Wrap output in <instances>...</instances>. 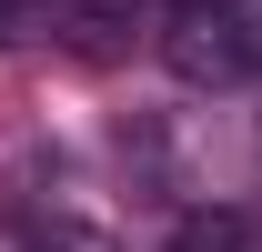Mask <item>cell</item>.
Segmentation results:
<instances>
[{"instance_id": "cell-1", "label": "cell", "mask_w": 262, "mask_h": 252, "mask_svg": "<svg viewBox=\"0 0 262 252\" xmlns=\"http://www.w3.org/2000/svg\"><path fill=\"white\" fill-rule=\"evenodd\" d=\"M162 61H171V81H192V91H232V81H252V61H242V20H232V10H171Z\"/></svg>"}, {"instance_id": "cell-3", "label": "cell", "mask_w": 262, "mask_h": 252, "mask_svg": "<svg viewBox=\"0 0 262 252\" xmlns=\"http://www.w3.org/2000/svg\"><path fill=\"white\" fill-rule=\"evenodd\" d=\"M61 10H71V0H0V51H10V40H40Z\"/></svg>"}, {"instance_id": "cell-6", "label": "cell", "mask_w": 262, "mask_h": 252, "mask_svg": "<svg viewBox=\"0 0 262 252\" xmlns=\"http://www.w3.org/2000/svg\"><path fill=\"white\" fill-rule=\"evenodd\" d=\"M71 10H91V20H121V10H141V0H71Z\"/></svg>"}, {"instance_id": "cell-7", "label": "cell", "mask_w": 262, "mask_h": 252, "mask_svg": "<svg viewBox=\"0 0 262 252\" xmlns=\"http://www.w3.org/2000/svg\"><path fill=\"white\" fill-rule=\"evenodd\" d=\"M171 10H232V0H171Z\"/></svg>"}, {"instance_id": "cell-2", "label": "cell", "mask_w": 262, "mask_h": 252, "mask_svg": "<svg viewBox=\"0 0 262 252\" xmlns=\"http://www.w3.org/2000/svg\"><path fill=\"white\" fill-rule=\"evenodd\" d=\"M171 252H262V212L252 202H192L171 222Z\"/></svg>"}, {"instance_id": "cell-5", "label": "cell", "mask_w": 262, "mask_h": 252, "mask_svg": "<svg viewBox=\"0 0 262 252\" xmlns=\"http://www.w3.org/2000/svg\"><path fill=\"white\" fill-rule=\"evenodd\" d=\"M232 20H242V61H252V81H262V0H232Z\"/></svg>"}, {"instance_id": "cell-4", "label": "cell", "mask_w": 262, "mask_h": 252, "mask_svg": "<svg viewBox=\"0 0 262 252\" xmlns=\"http://www.w3.org/2000/svg\"><path fill=\"white\" fill-rule=\"evenodd\" d=\"M31 252H111V232H91V222H61V232H40Z\"/></svg>"}]
</instances>
